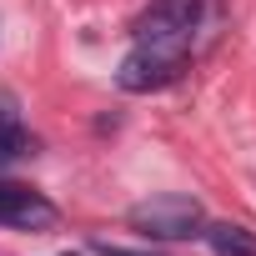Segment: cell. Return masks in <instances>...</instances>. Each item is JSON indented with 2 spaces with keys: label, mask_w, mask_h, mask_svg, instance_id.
<instances>
[{
  "label": "cell",
  "mask_w": 256,
  "mask_h": 256,
  "mask_svg": "<svg viewBox=\"0 0 256 256\" xmlns=\"http://www.w3.org/2000/svg\"><path fill=\"white\" fill-rule=\"evenodd\" d=\"M56 201H46L40 191L20 186V181H0V226H16V231H46L56 226Z\"/></svg>",
  "instance_id": "277c9868"
},
{
  "label": "cell",
  "mask_w": 256,
  "mask_h": 256,
  "mask_svg": "<svg viewBox=\"0 0 256 256\" xmlns=\"http://www.w3.org/2000/svg\"><path fill=\"white\" fill-rule=\"evenodd\" d=\"M26 151H36V141L26 136V126L0 120V161H16V156H26Z\"/></svg>",
  "instance_id": "8992f818"
},
{
  "label": "cell",
  "mask_w": 256,
  "mask_h": 256,
  "mask_svg": "<svg viewBox=\"0 0 256 256\" xmlns=\"http://www.w3.org/2000/svg\"><path fill=\"white\" fill-rule=\"evenodd\" d=\"M66 256H76V251H66Z\"/></svg>",
  "instance_id": "ba28073f"
},
{
  "label": "cell",
  "mask_w": 256,
  "mask_h": 256,
  "mask_svg": "<svg viewBox=\"0 0 256 256\" xmlns=\"http://www.w3.org/2000/svg\"><path fill=\"white\" fill-rule=\"evenodd\" d=\"M186 50L191 46H171V40H136V50L120 60V70H116V86L126 90V96H151V90H161V86H171V80H181V70H186Z\"/></svg>",
  "instance_id": "7a4b0ae2"
},
{
  "label": "cell",
  "mask_w": 256,
  "mask_h": 256,
  "mask_svg": "<svg viewBox=\"0 0 256 256\" xmlns=\"http://www.w3.org/2000/svg\"><path fill=\"white\" fill-rule=\"evenodd\" d=\"M96 256H161V251H131V246H110V241H90Z\"/></svg>",
  "instance_id": "52a82bcc"
},
{
  "label": "cell",
  "mask_w": 256,
  "mask_h": 256,
  "mask_svg": "<svg viewBox=\"0 0 256 256\" xmlns=\"http://www.w3.org/2000/svg\"><path fill=\"white\" fill-rule=\"evenodd\" d=\"M201 236H206V246H211L216 256H256V231H246V226L216 221V226H206Z\"/></svg>",
  "instance_id": "5b68a950"
},
{
  "label": "cell",
  "mask_w": 256,
  "mask_h": 256,
  "mask_svg": "<svg viewBox=\"0 0 256 256\" xmlns=\"http://www.w3.org/2000/svg\"><path fill=\"white\" fill-rule=\"evenodd\" d=\"M126 226L146 241H191L206 231V211L196 196H181V191H166V196H146L126 211Z\"/></svg>",
  "instance_id": "6da1fadb"
},
{
  "label": "cell",
  "mask_w": 256,
  "mask_h": 256,
  "mask_svg": "<svg viewBox=\"0 0 256 256\" xmlns=\"http://www.w3.org/2000/svg\"><path fill=\"white\" fill-rule=\"evenodd\" d=\"M201 26V0H156V6L136 20V40H171V46H191Z\"/></svg>",
  "instance_id": "3957f363"
}]
</instances>
